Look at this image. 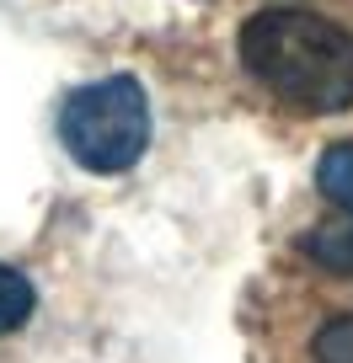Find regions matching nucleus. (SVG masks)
Segmentation results:
<instances>
[{
  "instance_id": "f257e3e1",
  "label": "nucleus",
  "mask_w": 353,
  "mask_h": 363,
  "mask_svg": "<svg viewBox=\"0 0 353 363\" xmlns=\"http://www.w3.org/2000/svg\"><path fill=\"white\" fill-rule=\"evenodd\" d=\"M241 69L273 102L310 118H332L353 107V33L332 16L300 6L251 11L236 33Z\"/></svg>"
},
{
  "instance_id": "f03ea898",
  "label": "nucleus",
  "mask_w": 353,
  "mask_h": 363,
  "mask_svg": "<svg viewBox=\"0 0 353 363\" xmlns=\"http://www.w3.org/2000/svg\"><path fill=\"white\" fill-rule=\"evenodd\" d=\"M59 145L92 177H124L150 150V96L134 75H102L75 86L59 107Z\"/></svg>"
},
{
  "instance_id": "7ed1b4c3",
  "label": "nucleus",
  "mask_w": 353,
  "mask_h": 363,
  "mask_svg": "<svg viewBox=\"0 0 353 363\" xmlns=\"http://www.w3.org/2000/svg\"><path fill=\"white\" fill-rule=\"evenodd\" d=\"M300 251H305L316 267H332V272H348L353 278V214H337L327 225L305 230L300 235Z\"/></svg>"
},
{
  "instance_id": "20e7f679",
  "label": "nucleus",
  "mask_w": 353,
  "mask_h": 363,
  "mask_svg": "<svg viewBox=\"0 0 353 363\" xmlns=\"http://www.w3.org/2000/svg\"><path fill=\"white\" fill-rule=\"evenodd\" d=\"M316 187L327 203H337L342 214H353V145H327L316 160Z\"/></svg>"
},
{
  "instance_id": "39448f33",
  "label": "nucleus",
  "mask_w": 353,
  "mask_h": 363,
  "mask_svg": "<svg viewBox=\"0 0 353 363\" xmlns=\"http://www.w3.org/2000/svg\"><path fill=\"white\" fill-rule=\"evenodd\" d=\"M33 305H38L33 284H27L16 267H6V262H0V337L22 331L27 320H33Z\"/></svg>"
},
{
  "instance_id": "423d86ee",
  "label": "nucleus",
  "mask_w": 353,
  "mask_h": 363,
  "mask_svg": "<svg viewBox=\"0 0 353 363\" xmlns=\"http://www.w3.org/2000/svg\"><path fill=\"white\" fill-rule=\"evenodd\" d=\"M310 352H316V363H353V315L327 320L310 342Z\"/></svg>"
}]
</instances>
